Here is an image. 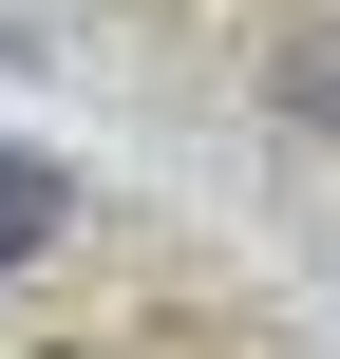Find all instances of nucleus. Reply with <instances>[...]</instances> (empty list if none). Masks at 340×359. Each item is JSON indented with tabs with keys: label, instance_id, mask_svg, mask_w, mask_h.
Masks as SVG:
<instances>
[{
	"label": "nucleus",
	"instance_id": "obj_2",
	"mask_svg": "<svg viewBox=\"0 0 340 359\" xmlns=\"http://www.w3.org/2000/svg\"><path fill=\"white\" fill-rule=\"evenodd\" d=\"M284 114H303V133H340V19H303V38H284Z\"/></svg>",
	"mask_w": 340,
	"mask_h": 359
},
{
	"label": "nucleus",
	"instance_id": "obj_1",
	"mask_svg": "<svg viewBox=\"0 0 340 359\" xmlns=\"http://www.w3.org/2000/svg\"><path fill=\"white\" fill-rule=\"evenodd\" d=\"M57 227H76V189H57V170H38V151H0V284H19V265H38V246H57Z\"/></svg>",
	"mask_w": 340,
	"mask_h": 359
}]
</instances>
